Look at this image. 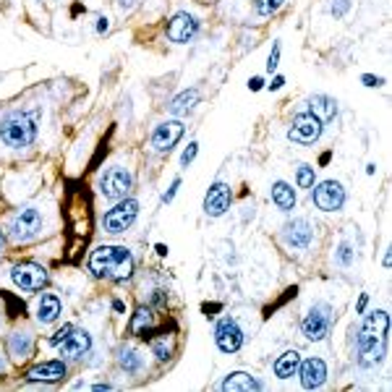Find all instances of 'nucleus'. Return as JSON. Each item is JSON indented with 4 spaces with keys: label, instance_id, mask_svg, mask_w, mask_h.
<instances>
[{
    "label": "nucleus",
    "instance_id": "1",
    "mask_svg": "<svg viewBox=\"0 0 392 392\" xmlns=\"http://www.w3.org/2000/svg\"><path fill=\"white\" fill-rule=\"evenodd\" d=\"M89 272L110 280H128L134 275V256L126 246H100L89 256Z\"/></svg>",
    "mask_w": 392,
    "mask_h": 392
},
{
    "label": "nucleus",
    "instance_id": "2",
    "mask_svg": "<svg viewBox=\"0 0 392 392\" xmlns=\"http://www.w3.org/2000/svg\"><path fill=\"white\" fill-rule=\"evenodd\" d=\"M0 139L6 146L13 149H24L37 139V123L32 115H26L21 110H13L6 115V120L0 123Z\"/></svg>",
    "mask_w": 392,
    "mask_h": 392
},
{
    "label": "nucleus",
    "instance_id": "3",
    "mask_svg": "<svg viewBox=\"0 0 392 392\" xmlns=\"http://www.w3.org/2000/svg\"><path fill=\"white\" fill-rule=\"evenodd\" d=\"M330 327H333V309L327 304H314L309 309V314L304 316L301 322V330L306 335V340H324L330 335Z\"/></svg>",
    "mask_w": 392,
    "mask_h": 392
},
{
    "label": "nucleus",
    "instance_id": "4",
    "mask_svg": "<svg viewBox=\"0 0 392 392\" xmlns=\"http://www.w3.org/2000/svg\"><path fill=\"white\" fill-rule=\"evenodd\" d=\"M311 199L322 212H338L345 204V188L340 180H322L311 186Z\"/></svg>",
    "mask_w": 392,
    "mask_h": 392
},
{
    "label": "nucleus",
    "instance_id": "5",
    "mask_svg": "<svg viewBox=\"0 0 392 392\" xmlns=\"http://www.w3.org/2000/svg\"><path fill=\"white\" fill-rule=\"evenodd\" d=\"M322 128H324V123H319L311 113H299L288 128V139L293 144L309 146V144H314V142H319Z\"/></svg>",
    "mask_w": 392,
    "mask_h": 392
},
{
    "label": "nucleus",
    "instance_id": "6",
    "mask_svg": "<svg viewBox=\"0 0 392 392\" xmlns=\"http://www.w3.org/2000/svg\"><path fill=\"white\" fill-rule=\"evenodd\" d=\"M384 356V335H371L367 330L358 333V340H356V361L358 367L364 369H371L376 367Z\"/></svg>",
    "mask_w": 392,
    "mask_h": 392
},
{
    "label": "nucleus",
    "instance_id": "7",
    "mask_svg": "<svg viewBox=\"0 0 392 392\" xmlns=\"http://www.w3.org/2000/svg\"><path fill=\"white\" fill-rule=\"evenodd\" d=\"M8 231L16 241L35 238L37 233L42 231V214H40V209H35V207H24V209H18V212L13 214V220H11Z\"/></svg>",
    "mask_w": 392,
    "mask_h": 392
},
{
    "label": "nucleus",
    "instance_id": "8",
    "mask_svg": "<svg viewBox=\"0 0 392 392\" xmlns=\"http://www.w3.org/2000/svg\"><path fill=\"white\" fill-rule=\"evenodd\" d=\"M139 214V202L137 199H126V202H118V204L113 207L110 212L105 214V231L108 233H126L131 225H134V220H137Z\"/></svg>",
    "mask_w": 392,
    "mask_h": 392
},
{
    "label": "nucleus",
    "instance_id": "9",
    "mask_svg": "<svg viewBox=\"0 0 392 392\" xmlns=\"http://www.w3.org/2000/svg\"><path fill=\"white\" fill-rule=\"evenodd\" d=\"M131 173L126 168H110V171H105V175L100 178V191H103L105 199H113V202H120V199H126V194L131 191Z\"/></svg>",
    "mask_w": 392,
    "mask_h": 392
},
{
    "label": "nucleus",
    "instance_id": "10",
    "mask_svg": "<svg viewBox=\"0 0 392 392\" xmlns=\"http://www.w3.org/2000/svg\"><path fill=\"white\" fill-rule=\"evenodd\" d=\"M11 280L16 282L21 290H42L47 285V270L37 262H21L11 270Z\"/></svg>",
    "mask_w": 392,
    "mask_h": 392
},
{
    "label": "nucleus",
    "instance_id": "11",
    "mask_svg": "<svg viewBox=\"0 0 392 392\" xmlns=\"http://www.w3.org/2000/svg\"><path fill=\"white\" fill-rule=\"evenodd\" d=\"M214 342L222 353H236L243 345V330L238 327V322L233 316H225L214 327Z\"/></svg>",
    "mask_w": 392,
    "mask_h": 392
},
{
    "label": "nucleus",
    "instance_id": "12",
    "mask_svg": "<svg viewBox=\"0 0 392 392\" xmlns=\"http://www.w3.org/2000/svg\"><path fill=\"white\" fill-rule=\"evenodd\" d=\"M183 123L180 120H165V123H160V126L152 131V146H154V152H171L173 146L178 144L180 137H183Z\"/></svg>",
    "mask_w": 392,
    "mask_h": 392
},
{
    "label": "nucleus",
    "instance_id": "13",
    "mask_svg": "<svg viewBox=\"0 0 392 392\" xmlns=\"http://www.w3.org/2000/svg\"><path fill=\"white\" fill-rule=\"evenodd\" d=\"M231 199H233L231 186L222 183V180H214L204 196V212L209 217H222V214L231 209Z\"/></svg>",
    "mask_w": 392,
    "mask_h": 392
},
{
    "label": "nucleus",
    "instance_id": "14",
    "mask_svg": "<svg viewBox=\"0 0 392 392\" xmlns=\"http://www.w3.org/2000/svg\"><path fill=\"white\" fill-rule=\"evenodd\" d=\"M311 238H314V228H311L309 220H304V217H296V220L285 222V228H282V241H285L290 248H296V251L309 248Z\"/></svg>",
    "mask_w": 392,
    "mask_h": 392
},
{
    "label": "nucleus",
    "instance_id": "15",
    "mask_svg": "<svg viewBox=\"0 0 392 392\" xmlns=\"http://www.w3.org/2000/svg\"><path fill=\"white\" fill-rule=\"evenodd\" d=\"M196 32H199V21H196L191 13H175V16L171 18V24H168V40L171 42H178V45H186L191 42L196 37Z\"/></svg>",
    "mask_w": 392,
    "mask_h": 392
},
{
    "label": "nucleus",
    "instance_id": "16",
    "mask_svg": "<svg viewBox=\"0 0 392 392\" xmlns=\"http://www.w3.org/2000/svg\"><path fill=\"white\" fill-rule=\"evenodd\" d=\"M55 348L60 350V356L66 358H81L86 353V350L92 348V338H89V333L86 330H79V327H74L63 340L55 345Z\"/></svg>",
    "mask_w": 392,
    "mask_h": 392
},
{
    "label": "nucleus",
    "instance_id": "17",
    "mask_svg": "<svg viewBox=\"0 0 392 392\" xmlns=\"http://www.w3.org/2000/svg\"><path fill=\"white\" fill-rule=\"evenodd\" d=\"M299 374L304 390H319L324 379H327V364H324L322 358H306V361H301Z\"/></svg>",
    "mask_w": 392,
    "mask_h": 392
},
{
    "label": "nucleus",
    "instance_id": "18",
    "mask_svg": "<svg viewBox=\"0 0 392 392\" xmlns=\"http://www.w3.org/2000/svg\"><path fill=\"white\" fill-rule=\"evenodd\" d=\"M66 376V364L63 361H45V364H37L26 371V379L29 382H58Z\"/></svg>",
    "mask_w": 392,
    "mask_h": 392
},
{
    "label": "nucleus",
    "instance_id": "19",
    "mask_svg": "<svg viewBox=\"0 0 392 392\" xmlns=\"http://www.w3.org/2000/svg\"><path fill=\"white\" fill-rule=\"evenodd\" d=\"M309 113L319 123H333L338 118V100L327 97V94H314V97H309Z\"/></svg>",
    "mask_w": 392,
    "mask_h": 392
},
{
    "label": "nucleus",
    "instance_id": "20",
    "mask_svg": "<svg viewBox=\"0 0 392 392\" xmlns=\"http://www.w3.org/2000/svg\"><path fill=\"white\" fill-rule=\"evenodd\" d=\"M220 387L225 392H254V390H262V382L254 379L251 374H246V371H233Z\"/></svg>",
    "mask_w": 392,
    "mask_h": 392
},
{
    "label": "nucleus",
    "instance_id": "21",
    "mask_svg": "<svg viewBox=\"0 0 392 392\" xmlns=\"http://www.w3.org/2000/svg\"><path fill=\"white\" fill-rule=\"evenodd\" d=\"M299 367H301L299 350H285L282 356H277L272 369H275V376H277V379H290L293 374H299Z\"/></svg>",
    "mask_w": 392,
    "mask_h": 392
},
{
    "label": "nucleus",
    "instance_id": "22",
    "mask_svg": "<svg viewBox=\"0 0 392 392\" xmlns=\"http://www.w3.org/2000/svg\"><path fill=\"white\" fill-rule=\"evenodd\" d=\"M270 194H272V202L277 204V209H282V212H290L296 207V188L288 186L285 180H275Z\"/></svg>",
    "mask_w": 392,
    "mask_h": 392
},
{
    "label": "nucleus",
    "instance_id": "23",
    "mask_svg": "<svg viewBox=\"0 0 392 392\" xmlns=\"http://www.w3.org/2000/svg\"><path fill=\"white\" fill-rule=\"evenodd\" d=\"M60 316V299L55 293H45L37 306V319L42 324H52Z\"/></svg>",
    "mask_w": 392,
    "mask_h": 392
},
{
    "label": "nucleus",
    "instance_id": "24",
    "mask_svg": "<svg viewBox=\"0 0 392 392\" xmlns=\"http://www.w3.org/2000/svg\"><path fill=\"white\" fill-rule=\"evenodd\" d=\"M196 103H199V89H186L171 103V113L173 115H188L196 108Z\"/></svg>",
    "mask_w": 392,
    "mask_h": 392
},
{
    "label": "nucleus",
    "instance_id": "25",
    "mask_svg": "<svg viewBox=\"0 0 392 392\" xmlns=\"http://www.w3.org/2000/svg\"><path fill=\"white\" fill-rule=\"evenodd\" d=\"M361 330H367L371 335H387V330H390V316H387V311H371V314H367Z\"/></svg>",
    "mask_w": 392,
    "mask_h": 392
},
{
    "label": "nucleus",
    "instance_id": "26",
    "mask_svg": "<svg viewBox=\"0 0 392 392\" xmlns=\"http://www.w3.org/2000/svg\"><path fill=\"white\" fill-rule=\"evenodd\" d=\"M154 324V314L152 309H137V314H134V319H131V324H128V330H131V335H144L149 327Z\"/></svg>",
    "mask_w": 392,
    "mask_h": 392
},
{
    "label": "nucleus",
    "instance_id": "27",
    "mask_svg": "<svg viewBox=\"0 0 392 392\" xmlns=\"http://www.w3.org/2000/svg\"><path fill=\"white\" fill-rule=\"evenodd\" d=\"M32 350H35V345H32V338H29L26 333H16L13 338H11V356L29 358L32 356Z\"/></svg>",
    "mask_w": 392,
    "mask_h": 392
},
{
    "label": "nucleus",
    "instance_id": "28",
    "mask_svg": "<svg viewBox=\"0 0 392 392\" xmlns=\"http://www.w3.org/2000/svg\"><path fill=\"white\" fill-rule=\"evenodd\" d=\"M118 364L126 369V371H131V374H134V371H139V369H142V358H139V353L134 348H123L118 353Z\"/></svg>",
    "mask_w": 392,
    "mask_h": 392
},
{
    "label": "nucleus",
    "instance_id": "29",
    "mask_svg": "<svg viewBox=\"0 0 392 392\" xmlns=\"http://www.w3.org/2000/svg\"><path fill=\"white\" fill-rule=\"evenodd\" d=\"M285 6V0H256V13L259 16H272Z\"/></svg>",
    "mask_w": 392,
    "mask_h": 392
},
{
    "label": "nucleus",
    "instance_id": "30",
    "mask_svg": "<svg viewBox=\"0 0 392 392\" xmlns=\"http://www.w3.org/2000/svg\"><path fill=\"white\" fill-rule=\"evenodd\" d=\"M314 168L311 165H299V171H296V180H299L301 188H311L314 186Z\"/></svg>",
    "mask_w": 392,
    "mask_h": 392
},
{
    "label": "nucleus",
    "instance_id": "31",
    "mask_svg": "<svg viewBox=\"0 0 392 392\" xmlns=\"http://www.w3.org/2000/svg\"><path fill=\"white\" fill-rule=\"evenodd\" d=\"M152 350H154V356L160 358V361H168L173 353V345L168 338H157V340H152Z\"/></svg>",
    "mask_w": 392,
    "mask_h": 392
},
{
    "label": "nucleus",
    "instance_id": "32",
    "mask_svg": "<svg viewBox=\"0 0 392 392\" xmlns=\"http://www.w3.org/2000/svg\"><path fill=\"white\" fill-rule=\"evenodd\" d=\"M338 265H342V267L353 265V248H350L348 243H340V248H338Z\"/></svg>",
    "mask_w": 392,
    "mask_h": 392
},
{
    "label": "nucleus",
    "instance_id": "33",
    "mask_svg": "<svg viewBox=\"0 0 392 392\" xmlns=\"http://www.w3.org/2000/svg\"><path fill=\"white\" fill-rule=\"evenodd\" d=\"M196 154H199V144H196V142H191V144H188V149L183 154H180V168H188V165H191V162H194V157Z\"/></svg>",
    "mask_w": 392,
    "mask_h": 392
},
{
    "label": "nucleus",
    "instance_id": "34",
    "mask_svg": "<svg viewBox=\"0 0 392 392\" xmlns=\"http://www.w3.org/2000/svg\"><path fill=\"white\" fill-rule=\"evenodd\" d=\"M277 66H280V45H275L272 52H270V58H267V74L277 71Z\"/></svg>",
    "mask_w": 392,
    "mask_h": 392
},
{
    "label": "nucleus",
    "instance_id": "35",
    "mask_svg": "<svg viewBox=\"0 0 392 392\" xmlns=\"http://www.w3.org/2000/svg\"><path fill=\"white\" fill-rule=\"evenodd\" d=\"M71 330H74V324H63V327H60L58 333H55V335H52V338H50V342H52V345H58V342L63 340V338H66V335H69Z\"/></svg>",
    "mask_w": 392,
    "mask_h": 392
},
{
    "label": "nucleus",
    "instance_id": "36",
    "mask_svg": "<svg viewBox=\"0 0 392 392\" xmlns=\"http://www.w3.org/2000/svg\"><path fill=\"white\" fill-rule=\"evenodd\" d=\"M178 188H180V178H175V180H173V186L168 188V191H165V196H162V202H165V204H168V202H173V196L178 194Z\"/></svg>",
    "mask_w": 392,
    "mask_h": 392
},
{
    "label": "nucleus",
    "instance_id": "37",
    "mask_svg": "<svg viewBox=\"0 0 392 392\" xmlns=\"http://www.w3.org/2000/svg\"><path fill=\"white\" fill-rule=\"evenodd\" d=\"M348 8H350V0H340L338 6H333V16H335V18H340Z\"/></svg>",
    "mask_w": 392,
    "mask_h": 392
},
{
    "label": "nucleus",
    "instance_id": "38",
    "mask_svg": "<svg viewBox=\"0 0 392 392\" xmlns=\"http://www.w3.org/2000/svg\"><path fill=\"white\" fill-rule=\"evenodd\" d=\"M361 81H364V84L367 86H371V89H374V86H382L384 81L379 76H371V74H364V76H361Z\"/></svg>",
    "mask_w": 392,
    "mask_h": 392
},
{
    "label": "nucleus",
    "instance_id": "39",
    "mask_svg": "<svg viewBox=\"0 0 392 392\" xmlns=\"http://www.w3.org/2000/svg\"><path fill=\"white\" fill-rule=\"evenodd\" d=\"M262 86H265V79H262V76L248 79V89H251V92H259V89H262Z\"/></svg>",
    "mask_w": 392,
    "mask_h": 392
},
{
    "label": "nucleus",
    "instance_id": "40",
    "mask_svg": "<svg viewBox=\"0 0 392 392\" xmlns=\"http://www.w3.org/2000/svg\"><path fill=\"white\" fill-rule=\"evenodd\" d=\"M110 29V24H108V16H100L97 18V35H105Z\"/></svg>",
    "mask_w": 392,
    "mask_h": 392
},
{
    "label": "nucleus",
    "instance_id": "41",
    "mask_svg": "<svg viewBox=\"0 0 392 392\" xmlns=\"http://www.w3.org/2000/svg\"><path fill=\"white\" fill-rule=\"evenodd\" d=\"M282 84H285V79H282V76H275V79H272V84H270V89H272V92H277V89H280Z\"/></svg>",
    "mask_w": 392,
    "mask_h": 392
},
{
    "label": "nucleus",
    "instance_id": "42",
    "mask_svg": "<svg viewBox=\"0 0 392 392\" xmlns=\"http://www.w3.org/2000/svg\"><path fill=\"white\" fill-rule=\"evenodd\" d=\"M367 304H369V296L364 293V296H361V301H358V314H364V309H367Z\"/></svg>",
    "mask_w": 392,
    "mask_h": 392
},
{
    "label": "nucleus",
    "instance_id": "43",
    "mask_svg": "<svg viewBox=\"0 0 392 392\" xmlns=\"http://www.w3.org/2000/svg\"><path fill=\"white\" fill-rule=\"evenodd\" d=\"M157 254H160V256H165V254H168V248L162 246V243H157Z\"/></svg>",
    "mask_w": 392,
    "mask_h": 392
},
{
    "label": "nucleus",
    "instance_id": "44",
    "mask_svg": "<svg viewBox=\"0 0 392 392\" xmlns=\"http://www.w3.org/2000/svg\"><path fill=\"white\" fill-rule=\"evenodd\" d=\"M3 248H6V238H3V233H0V254H3Z\"/></svg>",
    "mask_w": 392,
    "mask_h": 392
}]
</instances>
